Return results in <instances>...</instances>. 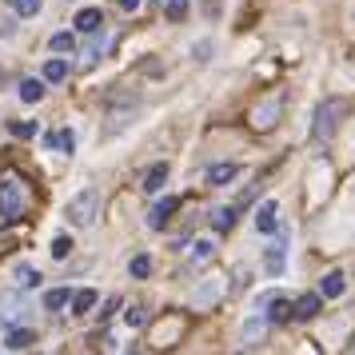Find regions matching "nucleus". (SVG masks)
Segmentation results:
<instances>
[{
	"label": "nucleus",
	"instance_id": "nucleus-1",
	"mask_svg": "<svg viewBox=\"0 0 355 355\" xmlns=\"http://www.w3.org/2000/svg\"><path fill=\"white\" fill-rule=\"evenodd\" d=\"M28 211V188L17 172H0V224H17Z\"/></svg>",
	"mask_w": 355,
	"mask_h": 355
},
{
	"label": "nucleus",
	"instance_id": "nucleus-2",
	"mask_svg": "<svg viewBox=\"0 0 355 355\" xmlns=\"http://www.w3.org/2000/svg\"><path fill=\"white\" fill-rule=\"evenodd\" d=\"M96 211H100V192L96 188H84V192H76L72 200H68V224H76V227H92V220H96Z\"/></svg>",
	"mask_w": 355,
	"mask_h": 355
},
{
	"label": "nucleus",
	"instance_id": "nucleus-3",
	"mask_svg": "<svg viewBox=\"0 0 355 355\" xmlns=\"http://www.w3.org/2000/svg\"><path fill=\"white\" fill-rule=\"evenodd\" d=\"M339 116H343V100H323L320 108H315V124H311V140L315 144H327L339 128Z\"/></svg>",
	"mask_w": 355,
	"mask_h": 355
},
{
	"label": "nucleus",
	"instance_id": "nucleus-4",
	"mask_svg": "<svg viewBox=\"0 0 355 355\" xmlns=\"http://www.w3.org/2000/svg\"><path fill=\"white\" fill-rule=\"evenodd\" d=\"M320 311H323V295H320V291H307V295H300V300L291 304V315H295V320H300V323L315 320Z\"/></svg>",
	"mask_w": 355,
	"mask_h": 355
},
{
	"label": "nucleus",
	"instance_id": "nucleus-5",
	"mask_svg": "<svg viewBox=\"0 0 355 355\" xmlns=\"http://www.w3.org/2000/svg\"><path fill=\"white\" fill-rule=\"evenodd\" d=\"M256 232H263V236L279 232V204L275 200H263L256 208Z\"/></svg>",
	"mask_w": 355,
	"mask_h": 355
},
{
	"label": "nucleus",
	"instance_id": "nucleus-6",
	"mask_svg": "<svg viewBox=\"0 0 355 355\" xmlns=\"http://www.w3.org/2000/svg\"><path fill=\"white\" fill-rule=\"evenodd\" d=\"M275 116H279V96L256 104V108H252V124H256L259 132H268V128H275Z\"/></svg>",
	"mask_w": 355,
	"mask_h": 355
},
{
	"label": "nucleus",
	"instance_id": "nucleus-7",
	"mask_svg": "<svg viewBox=\"0 0 355 355\" xmlns=\"http://www.w3.org/2000/svg\"><path fill=\"white\" fill-rule=\"evenodd\" d=\"M180 208V200L176 196H168V200H160V204H156V208L148 211V227H152V232H160L164 224H168V220H172V211Z\"/></svg>",
	"mask_w": 355,
	"mask_h": 355
},
{
	"label": "nucleus",
	"instance_id": "nucleus-8",
	"mask_svg": "<svg viewBox=\"0 0 355 355\" xmlns=\"http://www.w3.org/2000/svg\"><path fill=\"white\" fill-rule=\"evenodd\" d=\"M268 311H256L252 320L243 323V336H240V347H256V336H263V327H268Z\"/></svg>",
	"mask_w": 355,
	"mask_h": 355
},
{
	"label": "nucleus",
	"instance_id": "nucleus-9",
	"mask_svg": "<svg viewBox=\"0 0 355 355\" xmlns=\"http://www.w3.org/2000/svg\"><path fill=\"white\" fill-rule=\"evenodd\" d=\"M72 24H76V33L92 36V33H100V24H104V12H100V8H80Z\"/></svg>",
	"mask_w": 355,
	"mask_h": 355
},
{
	"label": "nucleus",
	"instance_id": "nucleus-10",
	"mask_svg": "<svg viewBox=\"0 0 355 355\" xmlns=\"http://www.w3.org/2000/svg\"><path fill=\"white\" fill-rule=\"evenodd\" d=\"M236 176H240V164H232V160L227 164H211L208 168V184L211 188H224V184H232Z\"/></svg>",
	"mask_w": 355,
	"mask_h": 355
},
{
	"label": "nucleus",
	"instance_id": "nucleus-11",
	"mask_svg": "<svg viewBox=\"0 0 355 355\" xmlns=\"http://www.w3.org/2000/svg\"><path fill=\"white\" fill-rule=\"evenodd\" d=\"M168 172H172V168H168V164H152V168H148V172H144V184H140V188H144V192H152V196H156V192H160V188H164V184H168Z\"/></svg>",
	"mask_w": 355,
	"mask_h": 355
},
{
	"label": "nucleus",
	"instance_id": "nucleus-12",
	"mask_svg": "<svg viewBox=\"0 0 355 355\" xmlns=\"http://www.w3.org/2000/svg\"><path fill=\"white\" fill-rule=\"evenodd\" d=\"M44 144L56 148V152H64V156H72V152H76V132H72V128L49 132V136H44Z\"/></svg>",
	"mask_w": 355,
	"mask_h": 355
},
{
	"label": "nucleus",
	"instance_id": "nucleus-13",
	"mask_svg": "<svg viewBox=\"0 0 355 355\" xmlns=\"http://www.w3.org/2000/svg\"><path fill=\"white\" fill-rule=\"evenodd\" d=\"M343 291H347V279H343V272H327V275L320 279V295H323V300H339Z\"/></svg>",
	"mask_w": 355,
	"mask_h": 355
},
{
	"label": "nucleus",
	"instance_id": "nucleus-14",
	"mask_svg": "<svg viewBox=\"0 0 355 355\" xmlns=\"http://www.w3.org/2000/svg\"><path fill=\"white\" fill-rule=\"evenodd\" d=\"M263 304L272 307V311H268V320L272 323H288L291 320V304L284 300V295H263Z\"/></svg>",
	"mask_w": 355,
	"mask_h": 355
},
{
	"label": "nucleus",
	"instance_id": "nucleus-15",
	"mask_svg": "<svg viewBox=\"0 0 355 355\" xmlns=\"http://www.w3.org/2000/svg\"><path fill=\"white\" fill-rule=\"evenodd\" d=\"M284 259H288V248H284V243H272V248H268V256H263V272L279 275V272H284Z\"/></svg>",
	"mask_w": 355,
	"mask_h": 355
},
{
	"label": "nucleus",
	"instance_id": "nucleus-16",
	"mask_svg": "<svg viewBox=\"0 0 355 355\" xmlns=\"http://www.w3.org/2000/svg\"><path fill=\"white\" fill-rule=\"evenodd\" d=\"M33 343H36V331H28V327H17V331L4 336V347H8V352H24V347H33Z\"/></svg>",
	"mask_w": 355,
	"mask_h": 355
},
{
	"label": "nucleus",
	"instance_id": "nucleus-17",
	"mask_svg": "<svg viewBox=\"0 0 355 355\" xmlns=\"http://www.w3.org/2000/svg\"><path fill=\"white\" fill-rule=\"evenodd\" d=\"M20 100H24V104H40V100H44V80H36V76L20 80Z\"/></svg>",
	"mask_w": 355,
	"mask_h": 355
},
{
	"label": "nucleus",
	"instance_id": "nucleus-18",
	"mask_svg": "<svg viewBox=\"0 0 355 355\" xmlns=\"http://www.w3.org/2000/svg\"><path fill=\"white\" fill-rule=\"evenodd\" d=\"M92 307H96V291H92V288H84V291L72 295V315H88Z\"/></svg>",
	"mask_w": 355,
	"mask_h": 355
},
{
	"label": "nucleus",
	"instance_id": "nucleus-19",
	"mask_svg": "<svg viewBox=\"0 0 355 355\" xmlns=\"http://www.w3.org/2000/svg\"><path fill=\"white\" fill-rule=\"evenodd\" d=\"M17 284L20 288H40V272H36L33 263H20L17 268Z\"/></svg>",
	"mask_w": 355,
	"mask_h": 355
},
{
	"label": "nucleus",
	"instance_id": "nucleus-20",
	"mask_svg": "<svg viewBox=\"0 0 355 355\" xmlns=\"http://www.w3.org/2000/svg\"><path fill=\"white\" fill-rule=\"evenodd\" d=\"M211 224H216V232H232L236 227V208H216Z\"/></svg>",
	"mask_w": 355,
	"mask_h": 355
},
{
	"label": "nucleus",
	"instance_id": "nucleus-21",
	"mask_svg": "<svg viewBox=\"0 0 355 355\" xmlns=\"http://www.w3.org/2000/svg\"><path fill=\"white\" fill-rule=\"evenodd\" d=\"M68 76V64L64 60H60V56H56V60H49V64H44V80L49 84H60Z\"/></svg>",
	"mask_w": 355,
	"mask_h": 355
},
{
	"label": "nucleus",
	"instance_id": "nucleus-22",
	"mask_svg": "<svg viewBox=\"0 0 355 355\" xmlns=\"http://www.w3.org/2000/svg\"><path fill=\"white\" fill-rule=\"evenodd\" d=\"M68 300H72V291H68V288H52L49 295H44V307H49V311H60Z\"/></svg>",
	"mask_w": 355,
	"mask_h": 355
},
{
	"label": "nucleus",
	"instance_id": "nucleus-23",
	"mask_svg": "<svg viewBox=\"0 0 355 355\" xmlns=\"http://www.w3.org/2000/svg\"><path fill=\"white\" fill-rule=\"evenodd\" d=\"M211 256H216V243H211V240H196V248H192V259H196V263H208Z\"/></svg>",
	"mask_w": 355,
	"mask_h": 355
},
{
	"label": "nucleus",
	"instance_id": "nucleus-24",
	"mask_svg": "<svg viewBox=\"0 0 355 355\" xmlns=\"http://www.w3.org/2000/svg\"><path fill=\"white\" fill-rule=\"evenodd\" d=\"M8 132H12V136H20V140H33L36 124H33V120H12V124H8Z\"/></svg>",
	"mask_w": 355,
	"mask_h": 355
},
{
	"label": "nucleus",
	"instance_id": "nucleus-25",
	"mask_svg": "<svg viewBox=\"0 0 355 355\" xmlns=\"http://www.w3.org/2000/svg\"><path fill=\"white\" fill-rule=\"evenodd\" d=\"M17 311H20V300L12 295V291H8V295H0V320H12Z\"/></svg>",
	"mask_w": 355,
	"mask_h": 355
},
{
	"label": "nucleus",
	"instance_id": "nucleus-26",
	"mask_svg": "<svg viewBox=\"0 0 355 355\" xmlns=\"http://www.w3.org/2000/svg\"><path fill=\"white\" fill-rule=\"evenodd\" d=\"M76 49V36L72 33H56L52 36V52H72Z\"/></svg>",
	"mask_w": 355,
	"mask_h": 355
},
{
	"label": "nucleus",
	"instance_id": "nucleus-27",
	"mask_svg": "<svg viewBox=\"0 0 355 355\" xmlns=\"http://www.w3.org/2000/svg\"><path fill=\"white\" fill-rule=\"evenodd\" d=\"M184 12H188V0H168V8H164V17L172 20V24L184 20Z\"/></svg>",
	"mask_w": 355,
	"mask_h": 355
},
{
	"label": "nucleus",
	"instance_id": "nucleus-28",
	"mask_svg": "<svg viewBox=\"0 0 355 355\" xmlns=\"http://www.w3.org/2000/svg\"><path fill=\"white\" fill-rule=\"evenodd\" d=\"M8 4L17 8L20 17H36V12H40V0H8Z\"/></svg>",
	"mask_w": 355,
	"mask_h": 355
},
{
	"label": "nucleus",
	"instance_id": "nucleus-29",
	"mask_svg": "<svg viewBox=\"0 0 355 355\" xmlns=\"http://www.w3.org/2000/svg\"><path fill=\"white\" fill-rule=\"evenodd\" d=\"M128 272L136 275V279H144V275L152 272V259H148V256H136V259L128 263Z\"/></svg>",
	"mask_w": 355,
	"mask_h": 355
},
{
	"label": "nucleus",
	"instance_id": "nucleus-30",
	"mask_svg": "<svg viewBox=\"0 0 355 355\" xmlns=\"http://www.w3.org/2000/svg\"><path fill=\"white\" fill-rule=\"evenodd\" d=\"M68 252H72V240L68 236H56L52 240V259H68Z\"/></svg>",
	"mask_w": 355,
	"mask_h": 355
},
{
	"label": "nucleus",
	"instance_id": "nucleus-31",
	"mask_svg": "<svg viewBox=\"0 0 355 355\" xmlns=\"http://www.w3.org/2000/svg\"><path fill=\"white\" fill-rule=\"evenodd\" d=\"M124 323H128V327H144V307H128V311H124Z\"/></svg>",
	"mask_w": 355,
	"mask_h": 355
},
{
	"label": "nucleus",
	"instance_id": "nucleus-32",
	"mask_svg": "<svg viewBox=\"0 0 355 355\" xmlns=\"http://www.w3.org/2000/svg\"><path fill=\"white\" fill-rule=\"evenodd\" d=\"M116 311H120V300H116V295H112V300H108V304H104V311H100V315H104V320H108V315H116Z\"/></svg>",
	"mask_w": 355,
	"mask_h": 355
},
{
	"label": "nucleus",
	"instance_id": "nucleus-33",
	"mask_svg": "<svg viewBox=\"0 0 355 355\" xmlns=\"http://www.w3.org/2000/svg\"><path fill=\"white\" fill-rule=\"evenodd\" d=\"M196 52V60H208V52H211V44L208 40H204V44H200V49H192Z\"/></svg>",
	"mask_w": 355,
	"mask_h": 355
},
{
	"label": "nucleus",
	"instance_id": "nucleus-34",
	"mask_svg": "<svg viewBox=\"0 0 355 355\" xmlns=\"http://www.w3.org/2000/svg\"><path fill=\"white\" fill-rule=\"evenodd\" d=\"M120 8H124V12H136V8H140V0H120Z\"/></svg>",
	"mask_w": 355,
	"mask_h": 355
}]
</instances>
